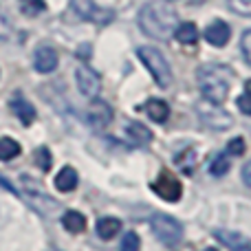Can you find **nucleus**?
Returning <instances> with one entry per match:
<instances>
[{"instance_id": "2f4dec72", "label": "nucleus", "mask_w": 251, "mask_h": 251, "mask_svg": "<svg viewBox=\"0 0 251 251\" xmlns=\"http://www.w3.org/2000/svg\"><path fill=\"white\" fill-rule=\"evenodd\" d=\"M234 251H251V245H243V247H238V249H234Z\"/></svg>"}, {"instance_id": "7ed1b4c3", "label": "nucleus", "mask_w": 251, "mask_h": 251, "mask_svg": "<svg viewBox=\"0 0 251 251\" xmlns=\"http://www.w3.org/2000/svg\"><path fill=\"white\" fill-rule=\"evenodd\" d=\"M137 55L139 60L146 64V69L150 71V75L154 77L156 86L161 88H168L172 84V69H170L168 60L165 55L154 47H139L137 49Z\"/></svg>"}, {"instance_id": "0eeeda50", "label": "nucleus", "mask_w": 251, "mask_h": 251, "mask_svg": "<svg viewBox=\"0 0 251 251\" xmlns=\"http://www.w3.org/2000/svg\"><path fill=\"white\" fill-rule=\"evenodd\" d=\"M75 77H77V88L84 97L88 100H95L100 95V88H101V82H100V75L86 64H79L77 71H75Z\"/></svg>"}, {"instance_id": "cd10ccee", "label": "nucleus", "mask_w": 251, "mask_h": 251, "mask_svg": "<svg viewBox=\"0 0 251 251\" xmlns=\"http://www.w3.org/2000/svg\"><path fill=\"white\" fill-rule=\"evenodd\" d=\"M245 150H247V146H245L243 137H236V139H231V141L227 143V152H229L231 156H243Z\"/></svg>"}, {"instance_id": "b1692460", "label": "nucleus", "mask_w": 251, "mask_h": 251, "mask_svg": "<svg viewBox=\"0 0 251 251\" xmlns=\"http://www.w3.org/2000/svg\"><path fill=\"white\" fill-rule=\"evenodd\" d=\"M238 110L243 115H251V79L245 82V91L238 97Z\"/></svg>"}, {"instance_id": "aec40b11", "label": "nucleus", "mask_w": 251, "mask_h": 251, "mask_svg": "<svg viewBox=\"0 0 251 251\" xmlns=\"http://www.w3.org/2000/svg\"><path fill=\"white\" fill-rule=\"evenodd\" d=\"M214 236H216V238L221 240L223 245H227L229 249H238V247H243V245L249 243V240L243 238L240 234H231V231H216Z\"/></svg>"}, {"instance_id": "f257e3e1", "label": "nucleus", "mask_w": 251, "mask_h": 251, "mask_svg": "<svg viewBox=\"0 0 251 251\" xmlns=\"http://www.w3.org/2000/svg\"><path fill=\"white\" fill-rule=\"evenodd\" d=\"M139 26L154 40H170L178 26V16L163 2H150L139 11Z\"/></svg>"}, {"instance_id": "4468645a", "label": "nucleus", "mask_w": 251, "mask_h": 251, "mask_svg": "<svg viewBox=\"0 0 251 251\" xmlns=\"http://www.w3.org/2000/svg\"><path fill=\"white\" fill-rule=\"evenodd\" d=\"M97 236L104 240H110L122 231V221L119 218H113V216H106V218H100L97 221V227H95Z\"/></svg>"}, {"instance_id": "9b49d317", "label": "nucleus", "mask_w": 251, "mask_h": 251, "mask_svg": "<svg viewBox=\"0 0 251 251\" xmlns=\"http://www.w3.org/2000/svg\"><path fill=\"white\" fill-rule=\"evenodd\" d=\"M9 110L16 115L25 126H31L35 122V108L25 100L22 95H13L11 101H9Z\"/></svg>"}, {"instance_id": "20e7f679", "label": "nucleus", "mask_w": 251, "mask_h": 251, "mask_svg": "<svg viewBox=\"0 0 251 251\" xmlns=\"http://www.w3.org/2000/svg\"><path fill=\"white\" fill-rule=\"evenodd\" d=\"M152 234L161 240L168 247H176L183 238V225L176 221V218L168 216V214H154L150 221Z\"/></svg>"}, {"instance_id": "6e6552de", "label": "nucleus", "mask_w": 251, "mask_h": 251, "mask_svg": "<svg viewBox=\"0 0 251 251\" xmlns=\"http://www.w3.org/2000/svg\"><path fill=\"white\" fill-rule=\"evenodd\" d=\"M86 119H88V124H91V128L104 130L106 126L113 122V108H110V104H106V101L95 100L91 104V108H88Z\"/></svg>"}, {"instance_id": "393cba45", "label": "nucleus", "mask_w": 251, "mask_h": 251, "mask_svg": "<svg viewBox=\"0 0 251 251\" xmlns=\"http://www.w3.org/2000/svg\"><path fill=\"white\" fill-rule=\"evenodd\" d=\"M209 172L214 174V176H223V174L229 172V159H227L225 154L216 156V159L212 161V165H209Z\"/></svg>"}, {"instance_id": "4be33fe9", "label": "nucleus", "mask_w": 251, "mask_h": 251, "mask_svg": "<svg viewBox=\"0 0 251 251\" xmlns=\"http://www.w3.org/2000/svg\"><path fill=\"white\" fill-rule=\"evenodd\" d=\"M18 2H20V11L29 18L38 16V13H42L44 9H47L44 0H18Z\"/></svg>"}, {"instance_id": "473e14b6", "label": "nucleus", "mask_w": 251, "mask_h": 251, "mask_svg": "<svg viewBox=\"0 0 251 251\" xmlns=\"http://www.w3.org/2000/svg\"><path fill=\"white\" fill-rule=\"evenodd\" d=\"M205 251H218V249H214V247H209V249H205Z\"/></svg>"}, {"instance_id": "dca6fc26", "label": "nucleus", "mask_w": 251, "mask_h": 251, "mask_svg": "<svg viewBox=\"0 0 251 251\" xmlns=\"http://www.w3.org/2000/svg\"><path fill=\"white\" fill-rule=\"evenodd\" d=\"M62 225H64V229L69 231V234H82V231L86 229V218H84V214L75 212V209H69V212L62 216Z\"/></svg>"}, {"instance_id": "a878e982", "label": "nucleus", "mask_w": 251, "mask_h": 251, "mask_svg": "<svg viewBox=\"0 0 251 251\" xmlns=\"http://www.w3.org/2000/svg\"><path fill=\"white\" fill-rule=\"evenodd\" d=\"M139 249H141V240H139V236L134 234V231H128L122 240V251H139Z\"/></svg>"}, {"instance_id": "f3484780", "label": "nucleus", "mask_w": 251, "mask_h": 251, "mask_svg": "<svg viewBox=\"0 0 251 251\" xmlns=\"http://www.w3.org/2000/svg\"><path fill=\"white\" fill-rule=\"evenodd\" d=\"M199 35H201L199 26H196L194 22H183V25H178L176 31H174V38H176L181 44H196Z\"/></svg>"}, {"instance_id": "1a4fd4ad", "label": "nucleus", "mask_w": 251, "mask_h": 251, "mask_svg": "<svg viewBox=\"0 0 251 251\" xmlns=\"http://www.w3.org/2000/svg\"><path fill=\"white\" fill-rule=\"evenodd\" d=\"M57 62H60V55L53 47H40L35 51L33 57V66L38 73H53L57 69Z\"/></svg>"}, {"instance_id": "c756f323", "label": "nucleus", "mask_w": 251, "mask_h": 251, "mask_svg": "<svg viewBox=\"0 0 251 251\" xmlns=\"http://www.w3.org/2000/svg\"><path fill=\"white\" fill-rule=\"evenodd\" d=\"M243 181H245L247 187H251V161L243 168Z\"/></svg>"}, {"instance_id": "412c9836", "label": "nucleus", "mask_w": 251, "mask_h": 251, "mask_svg": "<svg viewBox=\"0 0 251 251\" xmlns=\"http://www.w3.org/2000/svg\"><path fill=\"white\" fill-rule=\"evenodd\" d=\"M174 161H176V165L185 174H192V172H194V168H196V152L194 150H185L183 154H178Z\"/></svg>"}, {"instance_id": "ddd939ff", "label": "nucleus", "mask_w": 251, "mask_h": 251, "mask_svg": "<svg viewBox=\"0 0 251 251\" xmlns=\"http://www.w3.org/2000/svg\"><path fill=\"white\" fill-rule=\"evenodd\" d=\"M55 187L60 192H73L77 187V170L71 168V165H64L55 176Z\"/></svg>"}, {"instance_id": "c85d7f7f", "label": "nucleus", "mask_w": 251, "mask_h": 251, "mask_svg": "<svg viewBox=\"0 0 251 251\" xmlns=\"http://www.w3.org/2000/svg\"><path fill=\"white\" fill-rule=\"evenodd\" d=\"M240 49H243V55L247 60V64L251 66V29L243 33V40H240Z\"/></svg>"}, {"instance_id": "423d86ee", "label": "nucleus", "mask_w": 251, "mask_h": 251, "mask_svg": "<svg viewBox=\"0 0 251 251\" xmlns=\"http://www.w3.org/2000/svg\"><path fill=\"white\" fill-rule=\"evenodd\" d=\"M152 190H154L163 201H168V203H176V201L183 196L181 181H178L172 172H168V170H163V172L159 174V178L152 183Z\"/></svg>"}, {"instance_id": "bb28decb", "label": "nucleus", "mask_w": 251, "mask_h": 251, "mask_svg": "<svg viewBox=\"0 0 251 251\" xmlns=\"http://www.w3.org/2000/svg\"><path fill=\"white\" fill-rule=\"evenodd\" d=\"M231 11L240 13V16H251V0H227Z\"/></svg>"}, {"instance_id": "2eb2a0df", "label": "nucleus", "mask_w": 251, "mask_h": 251, "mask_svg": "<svg viewBox=\"0 0 251 251\" xmlns=\"http://www.w3.org/2000/svg\"><path fill=\"white\" fill-rule=\"evenodd\" d=\"M143 108L150 115L152 122H156V124H165L170 119V106L163 100H150V101H146Z\"/></svg>"}, {"instance_id": "9d476101", "label": "nucleus", "mask_w": 251, "mask_h": 251, "mask_svg": "<svg viewBox=\"0 0 251 251\" xmlns=\"http://www.w3.org/2000/svg\"><path fill=\"white\" fill-rule=\"evenodd\" d=\"M205 40H207L212 47H225L227 42H229V38H231V29H229V25L227 22H223V20H214L212 25L205 29Z\"/></svg>"}, {"instance_id": "7c9ffc66", "label": "nucleus", "mask_w": 251, "mask_h": 251, "mask_svg": "<svg viewBox=\"0 0 251 251\" xmlns=\"http://www.w3.org/2000/svg\"><path fill=\"white\" fill-rule=\"evenodd\" d=\"M0 187H2V190H7V192H11V194H16V187H13L9 181H4L2 176H0Z\"/></svg>"}, {"instance_id": "5701e85b", "label": "nucleus", "mask_w": 251, "mask_h": 251, "mask_svg": "<svg viewBox=\"0 0 251 251\" xmlns=\"http://www.w3.org/2000/svg\"><path fill=\"white\" fill-rule=\"evenodd\" d=\"M33 161L42 172H49L51 165H53V156H51V152H49V148H38L35 154H33Z\"/></svg>"}, {"instance_id": "6ab92c4d", "label": "nucleus", "mask_w": 251, "mask_h": 251, "mask_svg": "<svg viewBox=\"0 0 251 251\" xmlns=\"http://www.w3.org/2000/svg\"><path fill=\"white\" fill-rule=\"evenodd\" d=\"M71 4H73L75 13H77L82 20H91V22H93V18H95L97 9H100V7H95L93 0H71Z\"/></svg>"}, {"instance_id": "a211bd4d", "label": "nucleus", "mask_w": 251, "mask_h": 251, "mask_svg": "<svg viewBox=\"0 0 251 251\" xmlns=\"http://www.w3.org/2000/svg\"><path fill=\"white\" fill-rule=\"evenodd\" d=\"M20 154V143L16 139L0 137V161H11Z\"/></svg>"}, {"instance_id": "f8f14e48", "label": "nucleus", "mask_w": 251, "mask_h": 251, "mask_svg": "<svg viewBox=\"0 0 251 251\" xmlns=\"http://www.w3.org/2000/svg\"><path fill=\"white\" fill-rule=\"evenodd\" d=\"M126 134H128L132 146H148L152 141V132L139 122H128L126 124Z\"/></svg>"}, {"instance_id": "f03ea898", "label": "nucleus", "mask_w": 251, "mask_h": 251, "mask_svg": "<svg viewBox=\"0 0 251 251\" xmlns=\"http://www.w3.org/2000/svg\"><path fill=\"white\" fill-rule=\"evenodd\" d=\"M231 69L221 64H207L203 69H199V88L203 93V97L212 104H223L229 95L231 88Z\"/></svg>"}, {"instance_id": "39448f33", "label": "nucleus", "mask_w": 251, "mask_h": 251, "mask_svg": "<svg viewBox=\"0 0 251 251\" xmlns=\"http://www.w3.org/2000/svg\"><path fill=\"white\" fill-rule=\"evenodd\" d=\"M196 113H199L201 122L205 126H209V128H214V130H225L234 124L231 115L227 113V110H223L221 104H212V101H207V100L196 104Z\"/></svg>"}]
</instances>
